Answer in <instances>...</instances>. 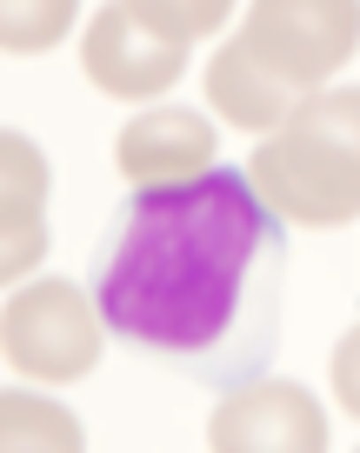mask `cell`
<instances>
[{
  "label": "cell",
  "mask_w": 360,
  "mask_h": 453,
  "mask_svg": "<svg viewBox=\"0 0 360 453\" xmlns=\"http://www.w3.org/2000/svg\"><path fill=\"white\" fill-rule=\"evenodd\" d=\"M241 54L287 94L314 87L354 54V7H254V20L241 27Z\"/></svg>",
  "instance_id": "5b68a950"
},
{
  "label": "cell",
  "mask_w": 360,
  "mask_h": 453,
  "mask_svg": "<svg viewBox=\"0 0 360 453\" xmlns=\"http://www.w3.org/2000/svg\"><path fill=\"white\" fill-rule=\"evenodd\" d=\"M214 167V127L188 107H160L147 120H134L120 134V173L134 187H160V180H194Z\"/></svg>",
  "instance_id": "52a82bcc"
},
{
  "label": "cell",
  "mask_w": 360,
  "mask_h": 453,
  "mask_svg": "<svg viewBox=\"0 0 360 453\" xmlns=\"http://www.w3.org/2000/svg\"><path fill=\"white\" fill-rule=\"evenodd\" d=\"M214 447L220 453H247V447L314 453V447H327V420L294 380H247V387H234V400H220Z\"/></svg>",
  "instance_id": "8992f818"
},
{
  "label": "cell",
  "mask_w": 360,
  "mask_h": 453,
  "mask_svg": "<svg viewBox=\"0 0 360 453\" xmlns=\"http://www.w3.org/2000/svg\"><path fill=\"white\" fill-rule=\"evenodd\" d=\"M247 180L280 220L347 226L354 220V94H327L287 113V134L247 160Z\"/></svg>",
  "instance_id": "7a4b0ae2"
},
{
  "label": "cell",
  "mask_w": 360,
  "mask_h": 453,
  "mask_svg": "<svg viewBox=\"0 0 360 453\" xmlns=\"http://www.w3.org/2000/svg\"><path fill=\"white\" fill-rule=\"evenodd\" d=\"M207 94H214V107L234 113L241 127H267V120H287V113H294V94L280 81H267V73L241 54V41L220 47L214 73H207Z\"/></svg>",
  "instance_id": "ba28073f"
},
{
  "label": "cell",
  "mask_w": 360,
  "mask_h": 453,
  "mask_svg": "<svg viewBox=\"0 0 360 453\" xmlns=\"http://www.w3.org/2000/svg\"><path fill=\"white\" fill-rule=\"evenodd\" d=\"M227 7H114L87 34V73L107 94H160L180 81L188 41L220 27Z\"/></svg>",
  "instance_id": "3957f363"
},
{
  "label": "cell",
  "mask_w": 360,
  "mask_h": 453,
  "mask_svg": "<svg viewBox=\"0 0 360 453\" xmlns=\"http://www.w3.org/2000/svg\"><path fill=\"white\" fill-rule=\"evenodd\" d=\"M101 354V313L80 280H41L7 307V360L34 380H73Z\"/></svg>",
  "instance_id": "277c9868"
},
{
  "label": "cell",
  "mask_w": 360,
  "mask_h": 453,
  "mask_svg": "<svg viewBox=\"0 0 360 453\" xmlns=\"http://www.w3.org/2000/svg\"><path fill=\"white\" fill-rule=\"evenodd\" d=\"M67 14L73 7H14L7 14V47H47L67 34Z\"/></svg>",
  "instance_id": "8fae6325"
},
{
  "label": "cell",
  "mask_w": 360,
  "mask_h": 453,
  "mask_svg": "<svg viewBox=\"0 0 360 453\" xmlns=\"http://www.w3.org/2000/svg\"><path fill=\"white\" fill-rule=\"evenodd\" d=\"M41 154L20 134H7V273L20 280V267L41 260Z\"/></svg>",
  "instance_id": "9c48e42d"
},
{
  "label": "cell",
  "mask_w": 360,
  "mask_h": 453,
  "mask_svg": "<svg viewBox=\"0 0 360 453\" xmlns=\"http://www.w3.org/2000/svg\"><path fill=\"white\" fill-rule=\"evenodd\" d=\"M7 447H80V426H73V413L47 407V400L34 394H7Z\"/></svg>",
  "instance_id": "30bf717a"
},
{
  "label": "cell",
  "mask_w": 360,
  "mask_h": 453,
  "mask_svg": "<svg viewBox=\"0 0 360 453\" xmlns=\"http://www.w3.org/2000/svg\"><path fill=\"white\" fill-rule=\"evenodd\" d=\"M80 287L127 354L234 394L280 354L287 220L234 167L127 187Z\"/></svg>",
  "instance_id": "6da1fadb"
}]
</instances>
